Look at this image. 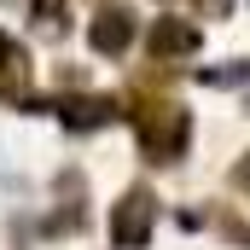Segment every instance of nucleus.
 <instances>
[{
    "mask_svg": "<svg viewBox=\"0 0 250 250\" xmlns=\"http://www.w3.org/2000/svg\"><path fill=\"white\" fill-rule=\"evenodd\" d=\"M87 41H93V53H123L128 41H134V12H123V6H105V12L93 18Z\"/></svg>",
    "mask_w": 250,
    "mask_h": 250,
    "instance_id": "nucleus-4",
    "label": "nucleus"
},
{
    "mask_svg": "<svg viewBox=\"0 0 250 250\" xmlns=\"http://www.w3.org/2000/svg\"><path fill=\"white\" fill-rule=\"evenodd\" d=\"M198 23H187V18H157L151 23V59H187V53H198Z\"/></svg>",
    "mask_w": 250,
    "mask_h": 250,
    "instance_id": "nucleus-3",
    "label": "nucleus"
},
{
    "mask_svg": "<svg viewBox=\"0 0 250 250\" xmlns=\"http://www.w3.org/2000/svg\"><path fill=\"white\" fill-rule=\"evenodd\" d=\"M23 82H29V53L0 29V93H23Z\"/></svg>",
    "mask_w": 250,
    "mask_h": 250,
    "instance_id": "nucleus-5",
    "label": "nucleus"
},
{
    "mask_svg": "<svg viewBox=\"0 0 250 250\" xmlns=\"http://www.w3.org/2000/svg\"><path fill=\"white\" fill-rule=\"evenodd\" d=\"M151 227H157V198L146 187H128L123 198L111 204V245L117 250H146Z\"/></svg>",
    "mask_w": 250,
    "mask_h": 250,
    "instance_id": "nucleus-2",
    "label": "nucleus"
},
{
    "mask_svg": "<svg viewBox=\"0 0 250 250\" xmlns=\"http://www.w3.org/2000/svg\"><path fill=\"white\" fill-rule=\"evenodd\" d=\"M59 12H64V0H35V18H41V29H59V23H64Z\"/></svg>",
    "mask_w": 250,
    "mask_h": 250,
    "instance_id": "nucleus-7",
    "label": "nucleus"
},
{
    "mask_svg": "<svg viewBox=\"0 0 250 250\" xmlns=\"http://www.w3.org/2000/svg\"><path fill=\"white\" fill-rule=\"evenodd\" d=\"M59 117H64V128H105L117 117V105L111 99H64Z\"/></svg>",
    "mask_w": 250,
    "mask_h": 250,
    "instance_id": "nucleus-6",
    "label": "nucleus"
},
{
    "mask_svg": "<svg viewBox=\"0 0 250 250\" xmlns=\"http://www.w3.org/2000/svg\"><path fill=\"white\" fill-rule=\"evenodd\" d=\"M134 123H140V146H146L151 163H175V157L187 151V140H192V117L175 105V99H151V105H140Z\"/></svg>",
    "mask_w": 250,
    "mask_h": 250,
    "instance_id": "nucleus-1",
    "label": "nucleus"
}]
</instances>
